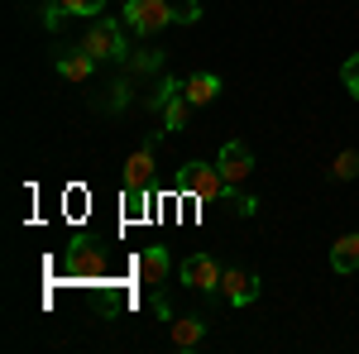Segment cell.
<instances>
[{
  "label": "cell",
  "instance_id": "1",
  "mask_svg": "<svg viewBox=\"0 0 359 354\" xmlns=\"http://www.w3.org/2000/svg\"><path fill=\"white\" fill-rule=\"evenodd\" d=\"M177 191H187L192 201H225V177L216 163H201V158H192V163L177 172Z\"/></svg>",
  "mask_w": 359,
  "mask_h": 354
},
{
  "label": "cell",
  "instance_id": "2",
  "mask_svg": "<svg viewBox=\"0 0 359 354\" xmlns=\"http://www.w3.org/2000/svg\"><path fill=\"white\" fill-rule=\"evenodd\" d=\"M77 48H86L96 62H120V57L130 53V48H125V34H120V25H111V20H91Z\"/></svg>",
  "mask_w": 359,
  "mask_h": 354
},
{
  "label": "cell",
  "instance_id": "3",
  "mask_svg": "<svg viewBox=\"0 0 359 354\" xmlns=\"http://www.w3.org/2000/svg\"><path fill=\"white\" fill-rule=\"evenodd\" d=\"M168 25H172V5L168 0H125V29L130 34L149 39V34H158Z\"/></svg>",
  "mask_w": 359,
  "mask_h": 354
},
{
  "label": "cell",
  "instance_id": "4",
  "mask_svg": "<svg viewBox=\"0 0 359 354\" xmlns=\"http://www.w3.org/2000/svg\"><path fill=\"white\" fill-rule=\"evenodd\" d=\"M182 282L196 292H221V264L211 254H187L182 259Z\"/></svg>",
  "mask_w": 359,
  "mask_h": 354
},
{
  "label": "cell",
  "instance_id": "5",
  "mask_svg": "<svg viewBox=\"0 0 359 354\" xmlns=\"http://www.w3.org/2000/svg\"><path fill=\"white\" fill-rule=\"evenodd\" d=\"M216 168H221L225 182H245L249 172H254V149H249L245 139H230V144H221V158H216Z\"/></svg>",
  "mask_w": 359,
  "mask_h": 354
},
{
  "label": "cell",
  "instance_id": "6",
  "mask_svg": "<svg viewBox=\"0 0 359 354\" xmlns=\"http://www.w3.org/2000/svg\"><path fill=\"white\" fill-rule=\"evenodd\" d=\"M221 297L230 306H249V301L259 297V278L245 268H221Z\"/></svg>",
  "mask_w": 359,
  "mask_h": 354
},
{
  "label": "cell",
  "instance_id": "7",
  "mask_svg": "<svg viewBox=\"0 0 359 354\" xmlns=\"http://www.w3.org/2000/svg\"><path fill=\"white\" fill-rule=\"evenodd\" d=\"M168 273H172V254H168L163 245H149L144 254H139V278H144L149 287H163Z\"/></svg>",
  "mask_w": 359,
  "mask_h": 354
},
{
  "label": "cell",
  "instance_id": "8",
  "mask_svg": "<svg viewBox=\"0 0 359 354\" xmlns=\"http://www.w3.org/2000/svg\"><path fill=\"white\" fill-rule=\"evenodd\" d=\"M182 96H187L192 106H211V101L221 96V77H216V72H192V77L182 82Z\"/></svg>",
  "mask_w": 359,
  "mask_h": 354
},
{
  "label": "cell",
  "instance_id": "9",
  "mask_svg": "<svg viewBox=\"0 0 359 354\" xmlns=\"http://www.w3.org/2000/svg\"><path fill=\"white\" fill-rule=\"evenodd\" d=\"M168 335H172V345H177V350H196V345L206 340V316H177Z\"/></svg>",
  "mask_w": 359,
  "mask_h": 354
},
{
  "label": "cell",
  "instance_id": "10",
  "mask_svg": "<svg viewBox=\"0 0 359 354\" xmlns=\"http://www.w3.org/2000/svg\"><path fill=\"white\" fill-rule=\"evenodd\" d=\"M91 72H96V57L86 53V48L57 57V77H67V82H91Z\"/></svg>",
  "mask_w": 359,
  "mask_h": 354
},
{
  "label": "cell",
  "instance_id": "11",
  "mask_svg": "<svg viewBox=\"0 0 359 354\" xmlns=\"http://www.w3.org/2000/svg\"><path fill=\"white\" fill-rule=\"evenodd\" d=\"M149 177H154V149L144 144V149H135V154L125 158V182H130V187H149Z\"/></svg>",
  "mask_w": 359,
  "mask_h": 354
},
{
  "label": "cell",
  "instance_id": "12",
  "mask_svg": "<svg viewBox=\"0 0 359 354\" xmlns=\"http://www.w3.org/2000/svg\"><path fill=\"white\" fill-rule=\"evenodd\" d=\"M331 268L335 273H355L359 268V235H340L331 245Z\"/></svg>",
  "mask_w": 359,
  "mask_h": 354
},
{
  "label": "cell",
  "instance_id": "13",
  "mask_svg": "<svg viewBox=\"0 0 359 354\" xmlns=\"http://www.w3.org/2000/svg\"><path fill=\"white\" fill-rule=\"evenodd\" d=\"M350 177H359V149H340L331 163V182H350Z\"/></svg>",
  "mask_w": 359,
  "mask_h": 354
},
{
  "label": "cell",
  "instance_id": "14",
  "mask_svg": "<svg viewBox=\"0 0 359 354\" xmlns=\"http://www.w3.org/2000/svg\"><path fill=\"white\" fill-rule=\"evenodd\" d=\"M187 110H192V101L177 91V96L163 106V130H187Z\"/></svg>",
  "mask_w": 359,
  "mask_h": 354
},
{
  "label": "cell",
  "instance_id": "15",
  "mask_svg": "<svg viewBox=\"0 0 359 354\" xmlns=\"http://www.w3.org/2000/svg\"><path fill=\"white\" fill-rule=\"evenodd\" d=\"M149 211V187H130L125 182V220H139Z\"/></svg>",
  "mask_w": 359,
  "mask_h": 354
},
{
  "label": "cell",
  "instance_id": "16",
  "mask_svg": "<svg viewBox=\"0 0 359 354\" xmlns=\"http://www.w3.org/2000/svg\"><path fill=\"white\" fill-rule=\"evenodd\" d=\"M340 82H345V91H350V96L359 101V53L340 62Z\"/></svg>",
  "mask_w": 359,
  "mask_h": 354
},
{
  "label": "cell",
  "instance_id": "17",
  "mask_svg": "<svg viewBox=\"0 0 359 354\" xmlns=\"http://www.w3.org/2000/svg\"><path fill=\"white\" fill-rule=\"evenodd\" d=\"M206 10L196 5V0H182V5H172V25H196Z\"/></svg>",
  "mask_w": 359,
  "mask_h": 354
},
{
  "label": "cell",
  "instance_id": "18",
  "mask_svg": "<svg viewBox=\"0 0 359 354\" xmlns=\"http://www.w3.org/2000/svg\"><path fill=\"white\" fill-rule=\"evenodd\" d=\"M62 5H67V15H86V20L106 10V0H62Z\"/></svg>",
  "mask_w": 359,
  "mask_h": 354
},
{
  "label": "cell",
  "instance_id": "19",
  "mask_svg": "<svg viewBox=\"0 0 359 354\" xmlns=\"http://www.w3.org/2000/svg\"><path fill=\"white\" fill-rule=\"evenodd\" d=\"M177 91H182V82H163L158 91H154V96H149V106H168V101H172Z\"/></svg>",
  "mask_w": 359,
  "mask_h": 354
},
{
  "label": "cell",
  "instance_id": "20",
  "mask_svg": "<svg viewBox=\"0 0 359 354\" xmlns=\"http://www.w3.org/2000/svg\"><path fill=\"white\" fill-rule=\"evenodd\" d=\"M62 10H67V5H62V0H53V5L43 10V25H48V29H57V25H62Z\"/></svg>",
  "mask_w": 359,
  "mask_h": 354
}]
</instances>
